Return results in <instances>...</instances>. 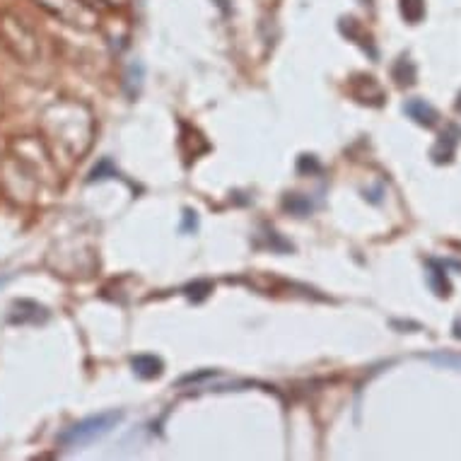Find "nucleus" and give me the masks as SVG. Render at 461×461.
<instances>
[{
  "label": "nucleus",
  "mask_w": 461,
  "mask_h": 461,
  "mask_svg": "<svg viewBox=\"0 0 461 461\" xmlns=\"http://www.w3.org/2000/svg\"><path fill=\"white\" fill-rule=\"evenodd\" d=\"M0 109H3V97H0Z\"/></svg>",
  "instance_id": "16"
},
{
  "label": "nucleus",
  "mask_w": 461,
  "mask_h": 461,
  "mask_svg": "<svg viewBox=\"0 0 461 461\" xmlns=\"http://www.w3.org/2000/svg\"><path fill=\"white\" fill-rule=\"evenodd\" d=\"M401 15L406 22L418 24L425 17V0H401Z\"/></svg>",
  "instance_id": "7"
},
{
  "label": "nucleus",
  "mask_w": 461,
  "mask_h": 461,
  "mask_svg": "<svg viewBox=\"0 0 461 461\" xmlns=\"http://www.w3.org/2000/svg\"><path fill=\"white\" fill-rule=\"evenodd\" d=\"M391 75H394V80H396L398 87H411V85L416 82V77H418V70H416L413 60H411L408 56H401L396 63H394Z\"/></svg>",
  "instance_id": "6"
},
{
  "label": "nucleus",
  "mask_w": 461,
  "mask_h": 461,
  "mask_svg": "<svg viewBox=\"0 0 461 461\" xmlns=\"http://www.w3.org/2000/svg\"><path fill=\"white\" fill-rule=\"evenodd\" d=\"M121 418L124 416H121L119 411H109V413L85 418V421L75 423V425H70L68 430H63V433L58 435L60 447L72 450V447H82V445H90V442L104 438L107 433H112V430L119 425Z\"/></svg>",
  "instance_id": "1"
},
{
  "label": "nucleus",
  "mask_w": 461,
  "mask_h": 461,
  "mask_svg": "<svg viewBox=\"0 0 461 461\" xmlns=\"http://www.w3.org/2000/svg\"><path fill=\"white\" fill-rule=\"evenodd\" d=\"M198 227V217H196V213L193 210H184V232H191V229H196Z\"/></svg>",
  "instance_id": "12"
},
{
  "label": "nucleus",
  "mask_w": 461,
  "mask_h": 461,
  "mask_svg": "<svg viewBox=\"0 0 461 461\" xmlns=\"http://www.w3.org/2000/svg\"><path fill=\"white\" fill-rule=\"evenodd\" d=\"M430 360L440 362V365H447V367H459L461 369V355H433Z\"/></svg>",
  "instance_id": "11"
},
{
  "label": "nucleus",
  "mask_w": 461,
  "mask_h": 461,
  "mask_svg": "<svg viewBox=\"0 0 461 461\" xmlns=\"http://www.w3.org/2000/svg\"><path fill=\"white\" fill-rule=\"evenodd\" d=\"M109 177H119V174H116V169L112 167V162L102 160L99 165H97L92 172H90L87 181H102V179H109Z\"/></svg>",
  "instance_id": "9"
},
{
  "label": "nucleus",
  "mask_w": 461,
  "mask_h": 461,
  "mask_svg": "<svg viewBox=\"0 0 461 461\" xmlns=\"http://www.w3.org/2000/svg\"><path fill=\"white\" fill-rule=\"evenodd\" d=\"M461 141V126L457 124H450L445 131L440 133L438 143H435L433 148V162L435 165H450L454 160V153H457V145Z\"/></svg>",
  "instance_id": "2"
},
{
  "label": "nucleus",
  "mask_w": 461,
  "mask_h": 461,
  "mask_svg": "<svg viewBox=\"0 0 461 461\" xmlns=\"http://www.w3.org/2000/svg\"><path fill=\"white\" fill-rule=\"evenodd\" d=\"M454 338H461V319L454 321Z\"/></svg>",
  "instance_id": "14"
},
{
  "label": "nucleus",
  "mask_w": 461,
  "mask_h": 461,
  "mask_svg": "<svg viewBox=\"0 0 461 461\" xmlns=\"http://www.w3.org/2000/svg\"><path fill=\"white\" fill-rule=\"evenodd\" d=\"M403 112L408 114V119H413L418 126H425V129H433L438 124V112H435L433 104H428L425 99H408L403 104Z\"/></svg>",
  "instance_id": "3"
},
{
  "label": "nucleus",
  "mask_w": 461,
  "mask_h": 461,
  "mask_svg": "<svg viewBox=\"0 0 461 461\" xmlns=\"http://www.w3.org/2000/svg\"><path fill=\"white\" fill-rule=\"evenodd\" d=\"M428 283L430 288L435 290V295L438 297H447L452 293V285L447 281V264L445 261H438V259H428Z\"/></svg>",
  "instance_id": "4"
},
{
  "label": "nucleus",
  "mask_w": 461,
  "mask_h": 461,
  "mask_svg": "<svg viewBox=\"0 0 461 461\" xmlns=\"http://www.w3.org/2000/svg\"><path fill=\"white\" fill-rule=\"evenodd\" d=\"M457 109H459V112H461V94H459V102H457Z\"/></svg>",
  "instance_id": "15"
},
{
  "label": "nucleus",
  "mask_w": 461,
  "mask_h": 461,
  "mask_svg": "<svg viewBox=\"0 0 461 461\" xmlns=\"http://www.w3.org/2000/svg\"><path fill=\"white\" fill-rule=\"evenodd\" d=\"M131 367L141 379H155V377H160L162 369H165L162 360L155 355H136L131 360Z\"/></svg>",
  "instance_id": "5"
},
{
  "label": "nucleus",
  "mask_w": 461,
  "mask_h": 461,
  "mask_svg": "<svg viewBox=\"0 0 461 461\" xmlns=\"http://www.w3.org/2000/svg\"><path fill=\"white\" fill-rule=\"evenodd\" d=\"M285 208L290 210V213H295V215H309L312 213V201H309L307 196H288L285 198Z\"/></svg>",
  "instance_id": "8"
},
{
  "label": "nucleus",
  "mask_w": 461,
  "mask_h": 461,
  "mask_svg": "<svg viewBox=\"0 0 461 461\" xmlns=\"http://www.w3.org/2000/svg\"><path fill=\"white\" fill-rule=\"evenodd\" d=\"M305 169H312V172H317L319 169V165H317V160H314V157H302L300 160V172H305Z\"/></svg>",
  "instance_id": "13"
},
{
  "label": "nucleus",
  "mask_w": 461,
  "mask_h": 461,
  "mask_svg": "<svg viewBox=\"0 0 461 461\" xmlns=\"http://www.w3.org/2000/svg\"><path fill=\"white\" fill-rule=\"evenodd\" d=\"M208 293H213V285H210L208 281H198V283H193L186 288V295L191 297L193 302H201L208 297Z\"/></svg>",
  "instance_id": "10"
}]
</instances>
